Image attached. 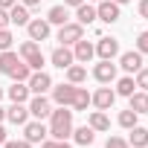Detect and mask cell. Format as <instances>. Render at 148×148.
Segmentation results:
<instances>
[{
    "instance_id": "8992f818",
    "label": "cell",
    "mask_w": 148,
    "mask_h": 148,
    "mask_svg": "<svg viewBox=\"0 0 148 148\" xmlns=\"http://www.w3.org/2000/svg\"><path fill=\"white\" fill-rule=\"evenodd\" d=\"M113 102H116V90L110 87H99L96 93H90V105H96L99 110H110Z\"/></svg>"
},
{
    "instance_id": "ba28073f",
    "label": "cell",
    "mask_w": 148,
    "mask_h": 148,
    "mask_svg": "<svg viewBox=\"0 0 148 148\" xmlns=\"http://www.w3.org/2000/svg\"><path fill=\"white\" fill-rule=\"evenodd\" d=\"M47 134H49V131L44 128V122H41V119H35V122H26V125H23V139H26V142H44V139H47Z\"/></svg>"
},
{
    "instance_id": "44dd1931",
    "label": "cell",
    "mask_w": 148,
    "mask_h": 148,
    "mask_svg": "<svg viewBox=\"0 0 148 148\" xmlns=\"http://www.w3.org/2000/svg\"><path fill=\"white\" fill-rule=\"evenodd\" d=\"M9 21L18 23V26H26V23H29V9H26L23 3H15V6L9 9Z\"/></svg>"
},
{
    "instance_id": "7a4b0ae2",
    "label": "cell",
    "mask_w": 148,
    "mask_h": 148,
    "mask_svg": "<svg viewBox=\"0 0 148 148\" xmlns=\"http://www.w3.org/2000/svg\"><path fill=\"white\" fill-rule=\"evenodd\" d=\"M21 58H23L32 70H41V67H44V52H41L38 41H32V38L21 44Z\"/></svg>"
},
{
    "instance_id": "f35d334b",
    "label": "cell",
    "mask_w": 148,
    "mask_h": 148,
    "mask_svg": "<svg viewBox=\"0 0 148 148\" xmlns=\"http://www.w3.org/2000/svg\"><path fill=\"white\" fill-rule=\"evenodd\" d=\"M21 3H23L26 9H32V6H41V0H21Z\"/></svg>"
},
{
    "instance_id": "ffe728a7",
    "label": "cell",
    "mask_w": 148,
    "mask_h": 148,
    "mask_svg": "<svg viewBox=\"0 0 148 148\" xmlns=\"http://www.w3.org/2000/svg\"><path fill=\"white\" fill-rule=\"evenodd\" d=\"M128 145H131V148H145V145H148V128L134 125V128H131V136H128Z\"/></svg>"
},
{
    "instance_id": "c3c4849f",
    "label": "cell",
    "mask_w": 148,
    "mask_h": 148,
    "mask_svg": "<svg viewBox=\"0 0 148 148\" xmlns=\"http://www.w3.org/2000/svg\"><path fill=\"white\" fill-rule=\"evenodd\" d=\"M128 148H131V145H128Z\"/></svg>"
},
{
    "instance_id": "d4e9b609",
    "label": "cell",
    "mask_w": 148,
    "mask_h": 148,
    "mask_svg": "<svg viewBox=\"0 0 148 148\" xmlns=\"http://www.w3.org/2000/svg\"><path fill=\"white\" fill-rule=\"evenodd\" d=\"M87 79V67H82V64H70L67 67V82L70 84H82Z\"/></svg>"
},
{
    "instance_id": "f546056e",
    "label": "cell",
    "mask_w": 148,
    "mask_h": 148,
    "mask_svg": "<svg viewBox=\"0 0 148 148\" xmlns=\"http://www.w3.org/2000/svg\"><path fill=\"white\" fill-rule=\"evenodd\" d=\"M136 116H139V113H134V110H131V108H128V110H122V113H119V125H122V128H128V131H131V128H134V125H136Z\"/></svg>"
},
{
    "instance_id": "2e32d148",
    "label": "cell",
    "mask_w": 148,
    "mask_h": 148,
    "mask_svg": "<svg viewBox=\"0 0 148 148\" xmlns=\"http://www.w3.org/2000/svg\"><path fill=\"white\" fill-rule=\"evenodd\" d=\"M76 18H79V23H82V26H90V23L96 21V6L84 0L82 6H76Z\"/></svg>"
},
{
    "instance_id": "83f0119b",
    "label": "cell",
    "mask_w": 148,
    "mask_h": 148,
    "mask_svg": "<svg viewBox=\"0 0 148 148\" xmlns=\"http://www.w3.org/2000/svg\"><path fill=\"white\" fill-rule=\"evenodd\" d=\"M9 76H12L15 82H29V76H32V67H29L26 61H21V64H18L12 73H9Z\"/></svg>"
},
{
    "instance_id": "7c38bea8",
    "label": "cell",
    "mask_w": 148,
    "mask_h": 148,
    "mask_svg": "<svg viewBox=\"0 0 148 148\" xmlns=\"http://www.w3.org/2000/svg\"><path fill=\"white\" fill-rule=\"evenodd\" d=\"M26 32H29L32 41H47V38H49V23L41 21V18H35V21L26 23Z\"/></svg>"
},
{
    "instance_id": "9a60e30c",
    "label": "cell",
    "mask_w": 148,
    "mask_h": 148,
    "mask_svg": "<svg viewBox=\"0 0 148 148\" xmlns=\"http://www.w3.org/2000/svg\"><path fill=\"white\" fill-rule=\"evenodd\" d=\"M73 93H76V84H58V87H52V102L55 105H70L73 102Z\"/></svg>"
},
{
    "instance_id": "e0dca14e",
    "label": "cell",
    "mask_w": 148,
    "mask_h": 148,
    "mask_svg": "<svg viewBox=\"0 0 148 148\" xmlns=\"http://www.w3.org/2000/svg\"><path fill=\"white\" fill-rule=\"evenodd\" d=\"M29 113H32L35 119H44V116L52 113V108H49V102H47L44 96H35V99L29 102Z\"/></svg>"
},
{
    "instance_id": "1f68e13d",
    "label": "cell",
    "mask_w": 148,
    "mask_h": 148,
    "mask_svg": "<svg viewBox=\"0 0 148 148\" xmlns=\"http://www.w3.org/2000/svg\"><path fill=\"white\" fill-rule=\"evenodd\" d=\"M12 32L9 29H0V52H3V49H12Z\"/></svg>"
},
{
    "instance_id": "7bdbcfd3",
    "label": "cell",
    "mask_w": 148,
    "mask_h": 148,
    "mask_svg": "<svg viewBox=\"0 0 148 148\" xmlns=\"http://www.w3.org/2000/svg\"><path fill=\"white\" fill-rule=\"evenodd\" d=\"M6 142V131H3V125H0V145Z\"/></svg>"
},
{
    "instance_id": "8d00e7d4",
    "label": "cell",
    "mask_w": 148,
    "mask_h": 148,
    "mask_svg": "<svg viewBox=\"0 0 148 148\" xmlns=\"http://www.w3.org/2000/svg\"><path fill=\"white\" fill-rule=\"evenodd\" d=\"M139 18L148 21V0H139Z\"/></svg>"
},
{
    "instance_id": "ac0fdd59",
    "label": "cell",
    "mask_w": 148,
    "mask_h": 148,
    "mask_svg": "<svg viewBox=\"0 0 148 148\" xmlns=\"http://www.w3.org/2000/svg\"><path fill=\"white\" fill-rule=\"evenodd\" d=\"M128 99H131L128 108H131L134 113H148V93H145V90H134Z\"/></svg>"
},
{
    "instance_id": "30bf717a",
    "label": "cell",
    "mask_w": 148,
    "mask_h": 148,
    "mask_svg": "<svg viewBox=\"0 0 148 148\" xmlns=\"http://www.w3.org/2000/svg\"><path fill=\"white\" fill-rule=\"evenodd\" d=\"M96 55L113 61V55H119V41H116V38H99V44H96Z\"/></svg>"
},
{
    "instance_id": "bcb514c9",
    "label": "cell",
    "mask_w": 148,
    "mask_h": 148,
    "mask_svg": "<svg viewBox=\"0 0 148 148\" xmlns=\"http://www.w3.org/2000/svg\"><path fill=\"white\" fill-rule=\"evenodd\" d=\"M0 99H3V87H0Z\"/></svg>"
},
{
    "instance_id": "60d3db41",
    "label": "cell",
    "mask_w": 148,
    "mask_h": 148,
    "mask_svg": "<svg viewBox=\"0 0 148 148\" xmlns=\"http://www.w3.org/2000/svg\"><path fill=\"white\" fill-rule=\"evenodd\" d=\"M55 148H73V145H70L67 139H58V142H55Z\"/></svg>"
},
{
    "instance_id": "603a6c76",
    "label": "cell",
    "mask_w": 148,
    "mask_h": 148,
    "mask_svg": "<svg viewBox=\"0 0 148 148\" xmlns=\"http://www.w3.org/2000/svg\"><path fill=\"white\" fill-rule=\"evenodd\" d=\"M9 99L18 102V105H26V99H29V87H26V82H15V84L9 87Z\"/></svg>"
},
{
    "instance_id": "d590c367",
    "label": "cell",
    "mask_w": 148,
    "mask_h": 148,
    "mask_svg": "<svg viewBox=\"0 0 148 148\" xmlns=\"http://www.w3.org/2000/svg\"><path fill=\"white\" fill-rule=\"evenodd\" d=\"M12 21H9V9H0V29H6Z\"/></svg>"
},
{
    "instance_id": "5b68a950",
    "label": "cell",
    "mask_w": 148,
    "mask_h": 148,
    "mask_svg": "<svg viewBox=\"0 0 148 148\" xmlns=\"http://www.w3.org/2000/svg\"><path fill=\"white\" fill-rule=\"evenodd\" d=\"M96 18L105 21V23H116L119 21V3H113V0H99L96 3Z\"/></svg>"
},
{
    "instance_id": "9c48e42d",
    "label": "cell",
    "mask_w": 148,
    "mask_h": 148,
    "mask_svg": "<svg viewBox=\"0 0 148 148\" xmlns=\"http://www.w3.org/2000/svg\"><path fill=\"white\" fill-rule=\"evenodd\" d=\"M49 61H52V64H55L58 70H67L70 64H76V58H73V49H70V47H64V44L52 49V55H49Z\"/></svg>"
},
{
    "instance_id": "74e56055",
    "label": "cell",
    "mask_w": 148,
    "mask_h": 148,
    "mask_svg": "<svg viewBox=\"0 0 148 148\" xmlns=\"http://www.w3.org/2000/svg\"><path fill=\"white\" fill-rule=\"evenodd\" d=\"M15 3H18V0H0V9H12Z\"/></svg>"
},
{
    "instance_id": "6da1fadb",
    "label": "cell",
    "mask_w": 148,
    "mask_h": 148,
    "mask_svg": "<svg viewBox=\"0 0 148 148\" xmlns=\"http://www.w3.org/2000/svg\"><path fill=\"white\" fill-rule=\"evenodd\" d=\"M70 134H73V110H67V105H58V110L49 113V136L67 139Z\"/></svg>"
},
{
    "instance_id": "ab89813d",
    "label": "cell",
    "mask_w": 148,
    "mask_h": 148,
    "mask_svg": "<svg viewBox=\"0 0 148 148\" xmlns=\"http://www.w3.org/2000/svg\"><path fill=\"white\" fill-rule=\"evenodd\" d=\"M55 142H58V139H44V142H41V148H55Z\"/></svg>"
},
{
    "instance_id": "484cf974",
    "label": "cell",
    "mask_w": 148,
    "mask_h": 148,
    "mask_svg": "<svg viewBox=\"0 0 148 148\" xmlns=\"http://www.w3.org/2000/svg\"><path fill=\"white\" fill-rule=\"evenodd\" d=\"M73 139H76L79 145H90V142L96 139V131H93L90 125H82V128H76V131H73Z\"/></svg>"
},
{
    "instance_id": "d6986e66",
    "label": "cell",
    "mask_w": 148,
    "mask_h": 148,
    "mask_svg": "<svg viewBox=\"0 0 148 148\" xmlns=\"http://www.w3.org/2000/svg\"><path fill=\"white\" fill-rule=\"evenodd\" d=\"M18 64H21L18 52H12V49H3V52H0V73H3V76H9Z\"/></svg>"
},
{
    "instance_id": "d6a6232c",
    "label": "cell",
    "mask_w": 148,
    "mask_h": 148,
    "mask_svg": "<svg viewBox=\"0 0 148 148\" xmlns=\"http://www.w3.org/2000/svg\"><path fill=\"white\" fill-rule=\"evenodd\" d=\"M136 52H142V55H145V52H148V29H145V32H139V35H136Z\"/></svg>"
},
{
    "instance_id": "8fae6325",
    "label": "cell",
    "mask_w": 148,
    "mask_h": 148,
    "mask_svg": "<svg viewBox=\"0 0 148 148\" xmlns=\"http://www.w3.org/2000/svg\"><path fill=\"white\" fill-rule=\"evenodd\" d=\"M96 55V47L90 44V41H76V44H73V58H76V61H82V64H87L90 58Z\"/></svg>"
},
{
    "instance_id": "f6af8a7d",
    "label": "cell",
    "mask_w": 148,
    "mask_h": 148,
    "mask_svg": "<svg viewBox=\"0 0 148 148\" xmlns=\"http://www.w3.org/2000/svg\"><path fill=\"white\" fill-rule=\"evenodd\" d=\"M113 3H119V6H122V3H131V0H113Z\"/></svg>"
},
{
    "instance_id": "b9f144b4",
    "label": "cell",
    "mask_w": 148,
    "mask_h": 148,
    "mask_svg": "<svg viewBox=\"0 0 148 148\" xmlns=\"http://www.w3.org/2000/svg\"><path fill=\"white\" fill-rule=\"evenodd\" d=\"M84 0H64V6H82Z\"/></svg>"
},
{
    "instance_id": "7402d4cb",
    "label": "cell",
    "mask_w": 148,
    "mask_h": 148,
    "mask_svg": "<svg viewBox=\"0 0 148 148\" xmlns=\"http://www.w3.org/2000/svg\"><path fill=\"white\" fill-rule=\"evenodd\" d=\"M67 21H70L67 6H52V9L47 12V23H49V26H52V23H55V26H64Z\"/></svg>"
},
{
    "instance_id": "836d02e7",
    "label": "cell",
    "mask_w": 148,
    "mask_h": 148,
    "mask_svg": "<svg viewBox=\"0 0 148 148\" xmlns=\"http://www.w3.org/2000/svg\"><path fill=\"white\" fill-rule=\"evenodd\" d=\"M105 148H128V142H125V139H122V136H110V139H108V145H105Z\"/></svg>"
},
{
    "instance_id": "4fadbf2b",
    "label": "cell",
    "mask_w": 148,
    "mask_h": 148,
    "mask_svg": "<svg viewBox=\"0 0 148 148\" xmlns=\"http://www.w3.org/2000/svg\"><path fill=\"white\" fill-rule=\"evenodd\" d=\"M119 67H122L125 73H136V70L142 67V52H136V49L122 52V55H119Z\"/></svg>"
},
{
    "instance_id": "f1b7e54d",
    "label": "cell",
    "mask_w": 148,
    "mask_h": 148,
    "mask_svg": "<svg viewBox=\"0 0 148 148\" xmlns=\"http://www.w3.org/2000/svg\"><path fill=\"white\" fill-rule=\"evenodd\" d=\"M134 87H136V82H134L131 76H125V79H119V82H116V93H119V96H131V93H134Z\"/></svg>"
},
{
    "instance_id": "ee69618b",
    "label": "cell",
    "mask_w": 148,
    "mask_h": 148,
    "mask_svg": "<svg viewBox=\"0 0 148 148\" xmlns=\"http://www.w3.org/2000/svg\"><path fill=\"white\" fill-rule=\"evenodd\" d=\"M3 119H6V110H3V108H0V122H3Z\"/></svg>"
},
{
    "instance_id": "3957f363",
    "label": "cell",
    "mask_w": 148,
    "mask_h": 148,
    "mask_svg": "<svg viewBox=\"0 0 148 148\" xmlns=\"http://www.w3.org/2000/svg\"><path fill=\"white\" fill-rule=\"evenodd\" d=\"M26 87H29V93H35V96H44V93L52 87V79H49V73H44V70H32V76H29Z\"/></svg>"
},
{
    "instance_id": "277c9868",
    "label": "cell",
    "mask_w": 148,
    "mask_h": 148,
    "mask_svg": "<svg viewBox=\"0 0 148 148\" xmlns=\"http://www.w3.org/2000/svg\"><path fill=\"white\" fill-rule=\"evenodd\" d=\"M84 38V26L82 23H64L61 29H58V41L64 44V47H70V44H76V41H82Z\"/></svg>"
},
{
    "instance_id": "52a82bcc",
    "label": "cell",
    "mask_w": 148,
    "mask_h": 148,
    "mask_svg": "<svg viewBox=\"0 0 148 148\" xmlns=\"http://www.w3.org/2000/svg\"><path fill=\"white\" fill-rule=\"evenodd\" d=\"M93 79H96V82H102V84H110V82L116 79V64H113V61H108V58H102V61L93 67Z\"/></svg>"
},
{
    "instance_id": "5bb4252c",
    "label": "cell",
    "mask_w": 148,
    "mask_h": 148,
    "mask_svg": "<svg viewBox=\"0 0 148 148\" xmlns=\"http://www.w3.org/2000/svg\"><path fill=\"white\" fill-rule=\"evenodd\" d=\"M6 119H9L12 125H26V122H29V108H26V105L12 102V108L6 110Z\"/></svg>"
},
{
    "instance_id": "4316f807",
    "label": "cell",
    "mask_w": 148,
    "mask_h": 148,
    "mask_svg": "<svg viewBox=\"0 0 148 148\" xmlns=\"http://www.w3.org/2000/svg\"><path fill=\"white\" fill-rule=\"evenodd\" d=\"M73 110H87V105H90V93L84 90V87H76V93H73Z\"/></svg>"
},
{
    "instance_id": "7dc6e473",
    "label": "cell",
    "mask_w": 148,
    "mask_h": 148,
    "mask_svg": "<svg viewBox=\"0 0 148 148\" xmlns=\"http://www.w3.org/2000/svg\"><path fill=\"white\" fill-rule=\"evenodd\" d=\"M87 3H99V0H87Z\"/></svg>"
},
{
    "instance_id": "cb8c5ba5",
    "label": "cell",
    "mask_w": 148,
    "mask_h": 148,
    "mask_svg": "<svg viewBox=\"0 0 148 148\" xmlns=\"http://www.w3.org/2000/svg\"><path fill=\"white\" fill-rule=\"evenodd\" d=\"M87 125H90L93 131H110V119L105 116V110H93V113L87 116Z\"/></svg>"
},
{
    "instance_id": "e575fe53",
    "label": "cell",
    "mask_w": 148,
    "mask_h": 148,
    "mask_svg": "<svg viewBox=\"0 0 148 148\" xmlns=\"http://www.w3.org/2000/svg\"><path fill=\"white\" fill-rule=\"evenodd\" d=\"M3 148H32V142H26V139H18V142H3Z\"/></svg>"
},
{
    "instance_id": "681fc988",
    "label": "cell",
    "mask_w": 148,
    "mask_h": 148,
    "mask_svg": "<svg viewBox=\"0 0 148 148\" xmlns=\"http://www.w3.org/2000/svg\"><path fill=\"white\" fill-rule=\"evenodd\" d=\"M145 148H148V145H145Z\"/></svg>"
},
{
    "instance_id": "4dcf8cb0",
    "label": "cell",
    "mask_w": 148,
    "mask_h": 148,
    "mask_svg": "<svg viewBox=\"0 0 148 148\" xmlns=\"http://www.w3.org/2000/svg\"><path fill=\"white\" fill-rule=\"evenodd\" d=\"M134 82H136V87H142V90L148 93V67H139V70H136V79H134Z\"/></svg>"
}]
</instances>
